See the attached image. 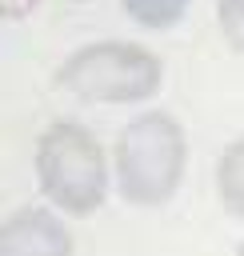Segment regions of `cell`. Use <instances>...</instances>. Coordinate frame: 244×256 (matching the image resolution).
Returning a JSON list of instances; mask_svg holds the SVG:
<instances>
[{
	"mask_svg": "<svg viewBox=\"0 0 244 256\" xmlns=\"http://www.w3.org/2000/svg\"><path fill=\"white\" fill-rule=\"evenodd\" d=\"M116 184L128 204L156 208L172 200L184 176L188 140L168 112H144L116 136Z\"/></svg>",
	"mask_w": 244,
	"mask_h": 256,
	"instance_id": "cell-1",
	"label": "cell"
},
{
	"mask_svg": "<svg viewBox=\"0 0 244 256\" xmlns=\"http://www.w3.org/2000/svg\"><path fill=\"white\" fill-rule=\"evenodd\" d=\"M36 180L56 208L72 216L96 212L108 196V160L100 140L68 120L44 128L36 140Z\"/></svg>",
	"mask_w": 244,
	"mask_h": 256,
	"instance_id": "cell-2",
	"label": "cell"
},
{
	"mask_svg": "<svg viewBox=\"0 0 244 256\" xmlns=\"http://www.w3.org/2000/svg\"><path fill=\"white\" fill-rule=\"evenodd\" d=\"M160 80H164L160 56L148 52L144 44H128V40L84 44L56 72L60 88H68L72 96L92 100V104H136V100H148V96H156Z\"/></svg>",
	"mask_w": 244,
	"mask_h": 256,
	"instance_id": "cell-3",
	"label": "cell"
},
{
	"mask_svg": "<svg viewBox=\"0 0 244 256\" xmlns=\"http://www.w3.org/2000/svg\"><path fill=\"white\" fill-rule=\"evenodd\" d=\"M0 252L4 256H68L72 232L48 208H20L0 224Z\"/></svg>",
	"mask_w": 244,
	"mask_h": 256,
	"instance_id": "cell-4",
	"label": "cell"
},
{
	"mask_svg": "<svg viewBox=\"0 0 244 256\" xmlns=\"http://www.w3.org/2000/svg\"><path fill=\"white\" fill-rule=\"evenodd\" d=\"M216 192H220V204H224L232 216H244V136L232 140V144L220 152Z\"/></svg>",
	"mask_w": 244,
	"mask_h": 256,
	"instance_id": "cell-5",
	"label": "cell"
},
{
	"mask_svg": "<svg viewBox=\"0 0 244 256\" xmlns=\"http://www.w3.org/2000/svg\"><path fill=\"white\" fill-rule=\"evenodd\" d=\"M124 4V12L140 24V28H172L180 16H184V8H188V0H120Z\"/></svg>",
	"mask_w": 244,
	"mask_h": 256,
	"instance_id": "cell-6",
	"label": "cell"
},
{
	"mask_svg": "<svg viewBox=\"0 0 244 256\" xmlns=\"http://www.w3.org/2000/svg\"><path fill=\"white\" fill-rule=\"evenodd\" d=\"M216 20H220V32H224L228 48L244 52V0H220L216 4Z\"/></svg>",
	"mask_w": 244,
	"mask_h": 256,
	"instance_id": "cell-7",
	"label": "cell"
},
{
	"mask_svg": "<svg viewBox=\"0 0 244 256\" xmlns=\"http://www.w3.org/2000/svg\"><path fill=\"white\" fill-rule=\"evenodd\" d=\"M28 8H36V0H4V12H8V16H20V12H28Z\"/></svg>",
	"mask_w": 244,
	"mask_h": 256,
	"instance_id": "cell-8",
	"label": "cell"
},
{
	"mask_svg": "<svg viewBox=\"0 0 244 256\" xmlns=\"http://www.w3.org/2000/svg\"><path fill=\"white\" fill-rule=\"evenodd\" d=\"M240 252H244V244H240Z\"/></svg>",
	"mask_w": 244,
	"mask_h": 256,
	"instance_id": "cell-9",
	"label": "cell"
},
{
	"mask_svg": "<svg viewBox=\"0 0 244 256\" xmlns=\"http://www.w3.org/2000/svg\"><path fill=\"white\" fill-rule=\"evenodd\" d=\"M76 4H84V0H76Z\"/></svg>",
	"mask_w": 244,
	"mask_h": 256,
	"instance_id": "cell-10",
	"label": "cell"
}]
</instances>
